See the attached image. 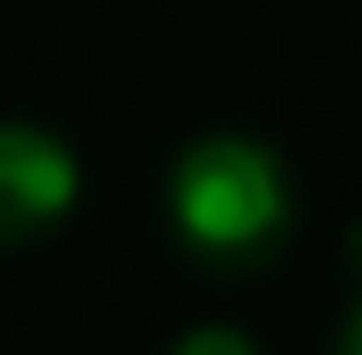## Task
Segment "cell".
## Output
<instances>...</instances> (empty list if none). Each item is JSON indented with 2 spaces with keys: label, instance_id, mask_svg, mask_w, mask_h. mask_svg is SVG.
<instances>
[{
  "label": "cell",
  "instance_id": "cell-1",
  "mask_svg": "<svg viewBox=\"0 0 362 355\" xmlns=\"http://www.w3.org/2000/svg\"><path fill=\"white\" fill-rule=\"evenodd\" d=\"M296 222L288 163L252 134H200L170 163V230L200 260H267Z\"/></svg>",
  "mask_w": 362,
  "mask_h": 355
},
{
  "label": "cell",
  "instance_id": "cell-2",
  "mask_svg": "<svg viewBox=\"0 0 362 355\" xmlns=\"http://www.w3.org/2000/svg\"><path fill=\"white\" fill-rule=\"evenodd\" d=\"M81 200V156L37 119H0V252L59 230Z\"/></svg>",
  "mask_w": 362,
  "mask_h": 355
},
{
  "label": "cell",
  "instance_id": "cell-3",
  "mask_svg": "<svg viewBox=\"0 0 362 355\" xmlns=\"http://www.w3.org/2000/svg\"><path fill=\"white\" fill-rule=\"evenodd\" d=\"M170 355H259V341H244L237 326H192L185 341H170Z\"/></svg>",
  "mask_w": 362,
  "mask_h": 355
},
{
  "label": "cell",
  "instance_id": "cell-4",
  "mask_svg": "<svg viewBox=\"0 0 362 355\" xmlns=\"http://www.w3.org/2000/svg\"><path fill=\"white\" fill-rule=\"evenodd\" d=\"M325 355H362V296H355V311L340 318V333H333V348Z\"/></svg>",
  "mask_w": 362,
  "mask_h": 355
}]
</instances>
